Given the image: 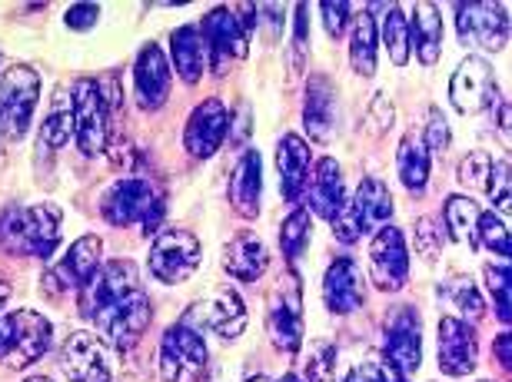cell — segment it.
<instances>
[{"label": "cell", "mask_w": 512, "mask_h": 382, "mask_svg": "<svg viewBox=\"0 0 512 382\" xmlns=\"http://www.w3.org/2000/svg\"><path fill=\"white\" fill-rule=\"evenodd\" d=\"M80 316L100 329V339L114 349H130L150 326V299L140 289V270L130 260H110L77 293Z\"/></svg>", "instance_id": "6da1fadb"}, {"label": "cell", "mask_w": 512, "mask_h": 382, "mask_svg": "<svg viewBox=\"0 0 512 382\" xmlns=\"http://www.w3.org/2000/svg\"><path fill=\"white\" fill-rule=\"evenodd\" d=\"M60 230H64V210L50 200L34 206H7L0 213V246L14 256L50 260L60 246Z\"/></svg>", "instance_id": "7a4b0ae2"}, {"label": "cell", "mask_w": 512, "mask_h": 382, "mask_svg": "<svg viewBox=\"0 0 512 382\" xmlns=\"http://www.w3.org/2000/svg\"><path fill=\"white\" fill-rule=\"evenodd\" d=\"M100 213L110 226H143V233H157L163 216V193L147 177H120L100 200Z\"/></svg>", "instance_id": "3957f363"}, {"label": "cell", "mask_w": 512, "mask_h": 382, "mask_svg": "<svg viewBox=\"0 0 512 382\" xmlns=\"http://www.w3.org/2000/svg\"><path fill=\"white\" fill-rule=\"evenodd\" d=\"M50 319L37 309H10L0 316V366L27 369L50 349Z\"/></svg>", "instance_id": "277c9868"}, {"label": "cell", "mask_w": 512, "mask_h": 382, "mask_svg": "<svg viewBox=\"0 0 512 382\" xmlns=\"http://www.w3.org/2000/svg\"><path fill=\"white\" fill-rule=\"evenodd\" d=\"M389 216H393V196H389L386 183L366 177L350 200L343 203L340 216L333 220V236L350 246L356 240H363V236H370L373 230L389 226Z\"/></svg>", "instance_id": "5b68a950"}, {"label": "cell", "mask_w": 512, "mask_h": 382, "mask_svg": "<svg viewBox=\"0 0 512 382\" xmlns=\"http://www.w3.org/2000/svg\"><path fill=\"white\" fill-rule=\"evenodd\" d=\"M40 74L27 64H14L0 77V133L7 140H20L34 123L40 103Z\"/></svg>", "instance_id": "8992f818"}, {"label": "cell", "mask_w": 512, "mask_h": 382, "mask_svg": "<svg viewBox=\"0 0 512 382\" xmlns=\"http://www.w3.org/2000/svg\"><path fill=\"white\" fill-rule=\"evenodd\" d=\"M200 263H203L200 240L190 230H177V226L160 230L157 240L150 246V256H147L150 273L167 286L187 283L190 276L200 270Z\"/></svg>", "instance_id": "52a82bcc"}, {"label": "cell", "mask_w": 512, "mask_h": 382, "mask_svg": "<svg viewBox=\"0 0 512 382\" xmlns=\"http://www.w3.org/2000/svg\"><path fill=\"white\" fill-rule=\"evenodd\" d=\"M207 373V343L193 326L177 323L160 339L163 382H200Z\"/></svg>", "instance_id": "ba28073f"}, {"label": "cell", "mask_w": 512, "mask_h": 382, "mask_svg": "<svg viewBox=\"0 0 512 382\" xmlns=\"http://www.w3.org/2000/svg\"><path fill=\"white\" fill-rule=\"evenodd\" d=\"M266 329L276 349L296 353L303 343V293L296 273H286L266 296Z\"/></svg>", "instance_id": "9c48e42d"}, {"label": "cell", "mask_w": 512, "mask_h": 382, "mask_svg": "<svg viewBox=\"0 0 512 382\" xmlns=\"http://www.w3.org/2000/svg\"><path fill=\"white\" fill-rule=\"evenodd\" d=\"M70 110H74V137L84 157H100L107 150V133H110V117L100 97L97 80L80 77L74 90H70Z\"/></svg>", "instance_id": "30bf717a"}, {"label": "cell", "mask_w": 512, "mask_h": 382, "mask_svg": "<svg viewBox=\"0 0 512 382\" xmlns=\"http://www.w3.org/2000/svg\"><path fill=\"white\" fill-rule=\"evenodd\" d=\"M100 253H104V243H100V236L87 233L80 236V240L70 243V250L64 253V260L54 263L50 270L44 273V286L47 296H60V293H80L90 280H94V273L100 270Z\"/></svg>", "instance_id": "8fae6325"}, {"label": "cell", "mask_w": 512, "mask_h": 382, "mask_svg": "<svg viewBox=\"0 0 512 382\" xmlns=\"http://www.w3.org/2000/svg\"><path fill=\"white\" fill-rule=\"evenodd\" d=\"M383 353L386 363L399 376H413L423 363V319L413 306H396L383 329Z\"/></svg>", "instance_id": "7c38bea8"}, {"label": "cell", "mask_w": 512, "mask_h": 382, "mask_svg": "<svg viewBox=\"0 0 512 382\" xmlns=\"http://www.w3.org/2000/svg\"><path fill=\"white\" fill-rule=\"evenodd\" d=\"M200 37H203V47H207V54H210L213 74H220V77L227 74L233 60H243L250 54V37L243 34L237 10L233 7L210 10L200 24Z\"/></svg>", "instance_id": "4fadbf2b"}, {"label": "cell", "mask_w": 512, "mask_h": 382, "mask_svg": "<svg viewBox=\"0 0 512 382\" xmlns=\"http://www.w3.org/2000/svg\"><path fill=\"white\" fill-rule=\"evenodd\" d=\"M60 369L70 382H110L114 366H110V349L100 336L77 329L60 346Z\"/></svg>", "instance_id": "5bb4252c"}, {"label": "cell", "mask_w": 512, "mask_h": 382, "mask_svg": "<svg viewBox=\"0 0 512 382\" xmlns=\"http://www.w3.org/2000/svg\"><path fill=\"white\" fill-rule=\"evenodd\" d=\"M456 34L466 47L503 50L509 40V17L503 4H456Z\"/></svg>", "instance_id": "9a60e30c"}, {"label": "cell", "mask_w": 512, "mask_h": 382, "mask_svg": "<svg viewBox=\"0 0 512 382\" xmlns=\"http://www.w3.org/2000/svg\"><path fill=\"white\" fill-rule=\"evenodd\" d=\"M370 276L383 293H399L409 280V246L399 226H383L370 243Z\"/></svg>", "instance_id": "2e32d148"}, {"label": "cell", "mask_w": 512, "mask_h": 382, "mask_svg": "<svg viewBox=\"0 0 512 382\" xmlns=\"http://www.w3.org/2000/svg\"><path fill=\"white\" fill-rule=\"evenodd\" d=\"M496 74L483 57H466L449 77V100L459 113H483L496 103Z\"/></svg>", "instance_id": "e0dca14e"}, {"label": "cell", "mask_w": 512, "mask_h": 382, "mask_svg": "<svg viewBox=\"0 0 512 382\" xmlns=\"http://www.w3.org/2000/svg\"><path fill=\"white\" fill-rule=\"evenodd\" d=\"M436 359L446 376H453V379L469 376L479 359L476 329L459 316H443L439 319V336H436Z\"/></svg>", "instance_id": "ac0fdd59"}, {"label": "cell", "mask_w": 512, "mask_h": 382, "mask_svg": "<svg viewBox=\"0 0 512 382\" xmlns=\"http://www.w3.org/2000/svg\"><path fill=\"white\" fill-rule=\"evenodd\" d=\"M227 133H230V110H227V103H223L220 97H207L197 110L190 113L187 130H183V143H187L190 157L207 160V157H213V153L223 147Z\"/></svg>", "instance_id": "d6986e66"}, {"label": "cell", "mask_w": 512, "mask_h": 382, "mask_svg": "<svg viewBox=\"0 0 512 382\" xmlns=\"http://www.w3.org/2000/svg\"><path fill=\"white\" fill-rule=\"evenodd\" d=\"M183 323H200L220 339H237L247 329V306L233 289H217V293L203 296L200 303H193L190 316Z\"/></svg>", "instance_id": "ffe728a7"}, {"label": "cell", "mask_w": 512, "mask_h": 382, "mask_svg": "<svg viewBox=\"0 0 512 382\" xmlns=\"http://www.w3.org/2000/svg\"><path fill=\"white\" fill-rule=\"evenodd\" d=\"M323 299L333 316H350L363 306V270L353 256H340L323 276Z\"/></svg>", "instance_id": "44dd1931"}, {"label": "cell", "mask_w": 512, "mask_h": 382, "mask_svg": "<svg viewBox=\"0 0 512 382\" xmlns=\"http://www.w3.org/2000/svg\"><path fill=\"white\" fill-rule=\"evenodd\" d=\"M173 70L157 44H147L133 64V84H137V100L143 110H160L170 97Z\"/></svg>", "instance_id": "7402d4cb"}, {"label": "cell", "mask_w": 512, "mask_h": 382, "mask_svg": "<svg viewBox=\"0 0 512 382\" xmlns=\"http://www.w3.org/2000/svg\"><path fill=\"white\" fill-rule=\"evenodd\" d=\"M313 167V153L300 133H286L276 147V170H280V190L286 203H296L300 193L306 190V177Z\"/></svg>", "instance_id": "603a6c76"}, {"label": "cell", "mask_w": 512, "mask_h": 382, "mask_svg": "<svg viewBox=\"0 0 512 382\" xmlns=\"http://www.w3.org/2000/svg\"><path fill=\"white\" fill-rule=\"evenodd\" d=\"M306 203L310 210L320 216V220H336L346 203V190H343V170L333 157H323L310 173V187H306Z\"/></svg>", "instance_id": "cb8c5ba5"}, {"label": "cell", "mask_w": 512, "mask_h": 382, "mask_svg": "<svg viewBox=\"0 0 512 382\" xmlns=\"http://www.w3.org/2000/svg\"><path fill=\"white\" fill-rule=\"evenodd\" d=\"M230 206L243 220L260 216V193H263V160L256 150H247L230 173Z\"/></svg>", "instance_id": "d4e9b609"}, {"label": "cell", "mask_w": 512, "mask_h": 382, "mask_svg": "<svg viewBox=\"0 0 512 382\" xmlns=\"http://www.w3.org/2000/svg\"><path fill=\"white\" fill-rule=\"evenodd\" d=\"M303 123L310 140L330 143L336 130V90L326 77H310L306 84V103H303Z\"/></svg>", "instance_id": "484cf974"}, {"label": "cell", "mask_w": 512, "mask_h": 382, "mask_svg": "<svg viewBox=\"0 0 512 382\" xmlns=\"http://www.w3.org/2000/svg\"><path fill=\"white\" fill-rule=\"evenodd\" d=\"M266 266H270V253H266V246L256 233H237L223 246V270H227L233 280L253 283L266 273Z\"/></svg>", "instance_id": "4316f807"}, {"label": "cell", "mask_w": 512, "mask_h": 382, "mask_svg": "<svg viewBox=\"0 0 512 382\" xmlns=\"http://www.w3.org/2000/svg\"><path fill=\"white\" fill-rule=\"evenodd\" d=\"M170 57H173V70L180 74L183 84H200L203 67H207V47H203L200 27L197 24H183L173 30L170 37Z\"/></svg>", "instance_id": "83f0119b"}, {"label": "cell", "mask_w": 512, "mask_h": 382, "mask_svg": "<svg viewBox=\"0 0 512 382\" xmlns=\"http://www.w3.org/2000/svg\"><path fill=\"white\" fill-rule=\"evenodd\" d=\"M409 47L416 50L419 64L433 67L443 54V17L436 4H416L413 24H409Z\"/></svg>", "instance_id": "f1b7e54d"}, {"label": "cell", "mask_w": 512, "mask_h": 382, "mask_svg": "<svg viewBox=\"0 0 512 382\" xmlns=\"http://www.w3.org/2000/svg\"><path fill=\"white\" fill-rule=\"evenodd\" d=\"M396 170H399V180L409 193H423L426 183H429V150L419 133H406L399 140V153H396Z\"/></svg>", "instance_id": "f546056e"}, {"label": "cell", "mask_w": 512, "mask_h": 382, "mask_svg": "<svg viewBox=\"0 0 512 382\" xmlns=\"http://www.w3.org/2000/svg\"><path fill=\"white\" fill-rule=\"evenodd\" d=\"M376 57H380V30L370 10H360V17L353 20L350 34V64L360 77L376 74Z\"/></svg>", "instance_id": "4dcf8cb0"}, {"label": "cell", "mask_w": 512, "mask_h": 382, "mask_svg": "<svg viewBox=\"0 0 512 382\" xmlns=\"http://www.w3.org/2000/svg\"><path fill=\"white\" fill-rule=\"evenodd\" d=\"M476 223H479V206L463 193L449 196L443 206V226L449 230V236H453L456 243H473Z\"/></svg>", "instance_id": "1f68e13d"}, {"label": "cell", "mask_w": 512, "mask_h": 382, "mask_svg": "<svg viewBox=\"0 0 512 382\" xmlns=\"http://www.w3.org/2000/svg\"><path fill=\"white\" fill-rule=\"evenodd\" d=\"M310 236H313V216L306 210H293L290 216L283 220L280 226V250L286 256V263H296L300 256L306 253V246H310Z\"/></svg>", "instance_id": "d6a6232c"}, {"label": "cell", "mask_w": 512, "mask_h": 382, "mask_svg": "<svg viewBox=\"0 0 512 382\" xmlns=\"http://www.w3.org/2000/svg\"><path fill=\"white\" fill-rule=\"evenodd\" d=\"M380 40L386 44V54L396 67L409 64V54H413V47H409V17L399 7H389Z\"/></svg>", "instance_id": "836d02e7"}, {"label": "cell", "mask_w": 512, "mask_h": 382, "mask_svg": "<svg viewBox=\"0 0 512 382\" xmlns=\"http://www.w3.org/2000/svg\"><path fill=\"white\" fill-rule=\"evenodd\" d=\"M70 137H74V110H70V103L57 100L47 120L40 123V143L50 150H60Z\"/></svg>", "instance_id": "e575fe53"}, {"label": "cell", "mask_w": 512, "mask_h": 382, "mask_svg": "<svg viewBox=\"0 0 512 382\" xmlns=\"http://www.w3.org/2000/svg\"><path fill=\"white\" fill-rule=\"evenodd\" d=\"M479 246H486L489 253L506 260L509 256V230H506V220L499 213H479V223H476V240Z\"/></svg>", "instance_id": "d590c367"}, {"label": "cell", "mask_w": 512, "mask_h": 382, "mask_svg": "<svg viewBox=\"0 0 512 382\" xmlns=\"http://www.w3.org/2000/svg\"><path fill=\"white\" fill-rule=\"evenodd\" d=\"M443 296H446L456 309H463V313H466L469 319H479V316L486 313L483 296H479V289H476L473 280H469V276H449L446 286H443Z\"/></svg>", "instance_id": "8d00e7d4"}, {"label": "cell", "mask_w": 512, "mask_h": 382, "mask_svg": "<svg viewBox=\"0 0 512 382\" xmlns=\"http://www.w3.org/2000/svg\"><path fill=\"white\" fill-rule=\"evenodd\" d=\"M493 170H496V160L489 157L486 150H473L469 157L463 160L459 167V183L469 190H489V180H493Z\"/></svg>", "instance_id": "74e56055"}, {"label": "cell", "mask_w": 512, "mask_h": 382, "mask_svg": "<svg viewBox=\"0 0 512 382\" xmlns=\"http://www.w3.org/2000/svg\"><path fill=\"white\" fill-rule=\"evenodd\" d=\"M333 359H336V349L330 343H313L310 349H306V363H303L300 382H330L333 379Z\"/></svg>", "instance_id": "f35d334b"}, {"label": "cell", "mask_w": 512, "mask_h": 382, "mask_svg": "<svg viewBox=\"0 0 512 382\" xmlns=\"http://www.w3.org/2000/svg\"><path fill=\"white\" fill-rule=\"evenodd\" d=\"M486 289L496 299V316L499 323H509V263H489L486 266Z\"/></svg>", "instance_id": "ab89813d"}, {"label": "cell", "mask_w": 512, "mask_h": 382, "mask_svg": "<svg viewBox=\"0 0 512 382\" xmlns=\"http://www.w3.org/2000/svg\"><path fill=\"white\" fill-rule=\"evenodd\" d=\"M413 243H416L419 256H426V260H436L439 250H443V226H439L436 216H419L416 230H413Z\"/></svg>", "instance_id": "60d3db41"}, {"label": "cell", "mask_w": 512, "mask_h": 382, "mask_svg": "<svg viewBox=\"0 0 512 382\" xmlns=\"http://www.w3.org/2000/svg\"><path fill=\"white\" fill-rule=\"evenodd\" d=\"M449 123H446V117H443V110L439 107H429V113H426V133H423V143H426V150L429 153H443V150H449Z\"/></svg>", "instance_id": "b9f144b4"}, {"label": "cell", "mask_w": 512, "mask_h": 382, "mask_svg": "<svg viewBox=\"0 0 512 382\" xmlns=\"http://www.w3.org/2000/svg\"><path fill=\"white\" fill-rule=\"evenodd\" d=\"M293 40H290V50H293V74H300L303 60H306V40H310V7L300 4L296 7V20H293Z\"/></svg>", "instance_id": "7bdbcfd3"}, {"label": "cell", "mask_w": 512, "mask_h": 382, "mask_svg": "<svg viewBox=\"0 0 512 382\" xmlns=\"http://www.w3.org/2000/svg\"><path fill=\"white\" fill-rule=\"evenodd\" d=\"M346 382H406L389 363H360Z\"/></svg>", "instance_id": "ee69618b"}, {"label": "cell", "mask_w": 512, "mask_h": 382, "mask_svg": "<svg viewBox=\"0 0 512 382\" xmlns=\"http://www.w3.org/2000/svg\"><path fill=\"white\" fill-rule=\"evenodd\" d=\"M323 10V24H326V34L330 37H343L346 24H350V14H353V4H320Z\"/></svg>", "instance_id": "f6af8a7d"}, {"label": "cell", "mask_w": 512, "mask_h": 382, "mask_svg": "<svg viewBox=\"0 0 512 382\" xmlns=\"http://www.w3.org/2000/svg\"><path fill=\"white\" fill-rule=\"evenodd\" d=\"M486 193L493 196L499 210H509V163L506 160H496L493 180H489V190Z\"/></svg>", "instance_id": "bcb514c9"}, {"label": "cell", "mask_w": 512, "mask_h": 382, "mask_svg": "<svg viewBox=\"0 0 512 382\" xmlns=\"http://www.w3.org/2000/svg\"><path fill=\"white\" fill-rule=\"evenodd\" d=\"M97 17H100L97 4H74V7H67V14H64L70 30H90L97 24Z\"/></svg>", "instance_id": "7dc6e473"}, {"label": "cell", "mask_w": 512, "mask_h": 382, "mask_svg": "<svg viewBox=\"0 0 512 382\" xmlns=\"http://www.w3.org/2000/svg\"><path fill=\"white\" fill-rule=\"evenodd\" d=\"M496 359H499V366H503V369L512 366V336L509 333H499V339H496Z\"/></svg>", "instance_id": "c3c4849f"}, {"label": "cell", "mask_w": 512, "mask_h": 382, "mask_svg": "<svg viewBox=\"0 0 512 382\" xmlns=\"http://www.w3.org/2000/svg\"><path fill=\"white\" fill-rule=\"evenodd\" d=\"M7 299H10V286L0 280V316H4V303H7Z\"/></svg>", "instance_id": "681fc988"}, {"label": "cell", "mask_w": 512, "mask_h": 382, "mask_svg": "<svg viewBox=\"0 0 512 382\" xmlns=\"http://www.w3.org/2000/svg\"><path fill=\"white\" fill-rule=\"evenodd\" d=\"M27 382H54V379H47V376H30Z\"/></svg>", "instance_id": "f907efd6"}, {"label": "cell", "mask_w": 512, "mask_h": 382, "mask_svg": "<svg viewBox=\"0 0 512 382\" xmlns=\"http://www.w3.org/2000/svg\"><path fill=\"white\" fill-rule=\"evenodd\" d=\"M280 382H300V376H293V373H290V376H283Z\"/></svg>", "instance_id": "816d5d0a"}, {"label": "cell", "mask_w": 512, "mask_h": 382, "mask_svg": "<svg viewBox=\"0 0 512 382\" xmlns=\"http://www.w3.org/2000/svg\"><path fill=\"white\" fill-rule=\"evenodd\" d=\"M247 382H270V379H266V376H253V379H247Z\"/></svg>", "instance_id": "f5cc1de1"}, {"label": "cell", "mask_w": 512, "mask_h": 382, "mask_svg": "<svg viewBox=\"0 0 512 382\" xmlns=\"http://www.w3.org/2000/svg\"><path fill=\"white\" fill-rule=\"evenodd\" d=\"M483 382H489V379H483Z\"/></svg>", "instance_id": "db71d44e"}, {"label": "cell", "mask_w": 512, "mask_h": 382, "mask_svg": "<svg viewBox=\"0 0 512 382\" xmlns=\"http://www.w3.org/2000/svg\"><path fill=\"white\" fill-rule=\"evenodd\" d=\"M0 60H4V57H0Z\"/></svg>", "instance_id": "11a10c76"}]
</instances>
